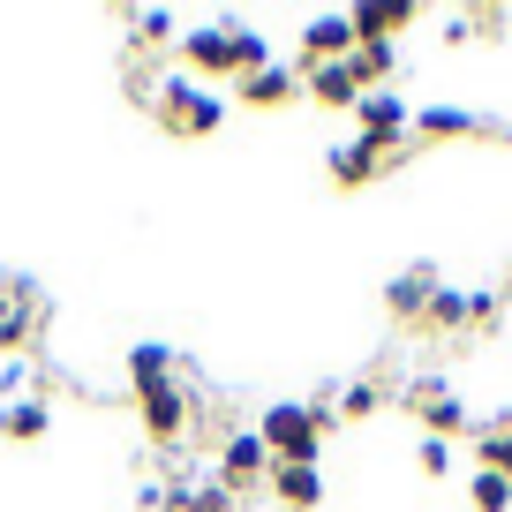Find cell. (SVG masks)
<instances>
[{
  "label": "cell",
  "mask_w": 512,
  "mask_h": 512,
  "mask_svg": "<svg viewBox=\"0 0 512 512\" xmlns=\"http://www.w3.org/2000/svg\"><path fill=\"white\" fill-rule=\"evenodd\" d=\"M332 407H302V400H272L264 407V422H256V437H264V452H272V467H317L324 437H332Z\"/></svg>",
  "instance_id": "cell-1"
},
{
  "label": "cell",
  "mask_w": 512,
  "mask_h": 512,
  "mask_svg": "<svg viewBox=\"0 0 512 512\" xmlns=\"http://www.w3.org/2000/svg\"><path fill=\"white\" fill-rule=\"evenodd\" d=\"M151 98H159L151 113H159L166 136H211V128L226 121V98H219V91H204L196 76H166Z\"/></svg>",
  "instance_id": "cell-2"
},
{
  "label": "cell",
  "mask_w": 512,
  "mask_h": 512,
  "mask_svg": "<svg viewBox=\"0 0 512 512\" xmlns=\"http://www.w3.org/2000/svg\"><path fill=\"white\" fill-rule=\"evenodd\" d=\"M136 415H144V437H151V445H181L196 407H189V392L166 377V384H151V392H136Z\"/></svg>",
  "instance_id": "cell-3"
},
{
  "label": "cell",
  "mask_w": 512,
  "mask_h": 512,
  "mask_svg": "<svg viewBox=\"0 0 512 512\" xmlns=\"http://www.w3.org/2000/svg\"><path fill=\"white\" fill-rule=\"evenodd\" d=\"M354 121H362L369 144L407 151V128H415V113H407V98H400V91H362V98H354Z\"/></svg>",
  "instance_id": "cell-4"
},
{
  "label": "cell",
  "mask_w": 512,
  "mask_h": 512,
  "mask_svg": "<svg viewBox=\"0 0 512 512\" xmlns=\"http://www.w3.org/2000/svg\"><path fill=\"white\" fill-rule=\"evenodd\" d=\"M272 475V452H264V437L256 430H226L219 437V475L211 482H226V490H249V482H264Z\"/></svg>",
  "instance_id": "cell-5"
},
{
  "label": "cell",
  "mask_w": 512,
  "mask_h": 512,
  "mask_svg": "<svg viewBox=\"0 0 512 512\" xmlns=\"http://www.w3.org/2000/svg\"><path fill=\"white\" fill-rule=\"evenodd\" d=\"M407 407H415V422H422L430 437H445V445L467 430V400L452 392V384H437V377H422L415 392H407Z\"/></svg>",
  "instance_id": "cell-6"
},
{
  "label": "cell",
  "mask_w": 512,
  "mask_h": 512,
  "mask_svg": "<svg viewBox=\"0 0 512 512\" xmlns=\"http://www.w3.org/2000/svg\"><path fill=\"white\" fill-rule=\"evenodd\" d=\"M490 317H497V294H460V287H437L422 309L430 332H467V324H490Z\"/></svg>",
  "instance_id": "cell-7"
},
{
  "label": "cell",
  "mask_w": 512,
  "mask_h": 512,
  "mask_svg": "<svg viewBox=\"0 0 512 512\" xmlns=\"http://www.w3.org/2000/svg\"><path fill=\"white\" fill-rule=\"evenodd\" d=\"M392 159H400V151H384V144H369V136H354V144L332 151V166H324V174H332V189H362V181H377Z\"/></svg>",
  "instance_id": "cell-8"
},
{
  "label": "cell",
  "mask_w": 512,
  "mask_h": 512,
  "mask_svg": "<svg viewBox=\"0 0 512 512\" xmlns=\"http://www.w3.org/2000/svg\"><path fill=\"white\" fill-rule=\"evenodd\" d=\"M354 46H392V31L415 23V0H369V8H347Z\"/></svg>",
  "instance_id": "cell-9"
},
{
  "label": "cell",
  "mask_w": 512,
  "mask_h": 512,
  "mask_svg": "<svg viewBox=\"0 0 512 512\" xmlns=\"http://www.w3.org/2000/svg\"><path fill=\"white\" fill-rule=\"evenodd\" d=\"M294 98H302V68H287V61H272V68H256V76H241V106H256V113L294 106Z\"/></svg>",
  "instance_id": "cell-10"
},
{
  "label": "cell",
  "mask_w": 512,
  "mask_h": 512,
  "mask_svg": "<svg viewBox=\"0 0 512 512\" xmlns=\"http://www.w3.org/2000/svg\"><path fill=\"white\" fill-rule=\"evenodd\" d=\"M302 98H317V106H354V98H362V83H354L347 61H309V68H302Z\"/></svg>",
  "instance_id": "cell-11"
},
{
  "label": "cell",
  "mask_w": 512,
  "mask_h": 512,
  "mask_svg": "<svg viewBox=\"0 0 512 512\" xmlns=\"http://www.w3.org/2000/svg\"><path fill=\"white\" fill-rule=\"evenodd\" d=\"M415 136H422V144H452V136H490V121L467 113V106H422L415 113Z\"/></svg>",
  "instance_id": "cell-12"
},
{
  "label": "cell",
  "mask_w": 512,
  "mask_h": 512,
  "mask_svg": "<svg viewBox=\"0 0 512 512\" xmlns=\"http://www.w3.org/2000/svg\"><path fill=\"white\" fill-rule=\"evenodd\" d=\"M430 294H437V272H430V264H407V272L384 287V309H392V317H407V324H422Z\"/></svg>",
  "instance_id": "cell-13"
},
{
  "label": "cell",
  "mask_w": 512,
  "mask_h": 512,
  "mask_svg": "<svg viewBox=\"0 0 512 512\" xmlns=\"http://www.w3.org/2000/svg\"><path fill=\"white\" fill-rule=\"evenodd\" d=\"M181 61H189V76H234V61H226V23L181 31Z\"/></svg>",
  "instance_id": "cell-14"
},
{
  "label": "cell",
  "mask_w": 512,
  "mask_h": 512,
  "mask_svg": "<svg viewBox=\"0 0 512 512\" xmlns=\"http://www.w3.org/2000/svg\"><path fill=\"white\" fill-rule=\"evenodd\" d=\"M272 497H279V512H317V497H324V475L317 467H272Z\"/></svg>",
  "instance_id": "cell-15"
},
{
  "label": "cell",
  "mask_w": 512,
  "mask_h": 512,
  "mask_svg": "<svg viewBox=\"0 0 512 512\" xmlns=\"http://www.w3.org/2000/svg\"><path fill=\"white\" fill-rule=\"evenodd\" d=\"M302 53H309V61H347V53H354V23L347 16H317L302 31Z\"/></svg>",
  "instance_id": "cell-16"
},
{
  "label": "cell",
  "mask_w": 512,
  "mask_h": 512,
  "mask_svg": "<svg viewBox=\"0 0 512 512\" xmlns=\"http://www.w3.org/2000/svg\"><path fill=\"white\" fill-rule=\"evenodd\" d=\"M166 377H174V347H166V339H136V347H128V384L151 392V384H166Z\"/></svg>",
  "instance_id": "cell-17"
},
{
  "label": "cell",
  "mask_w": 512,
  "mask_h": 512,
  "mask_svg": "<svg viewBox=\"0 0 512 512\" xmlns=\"http://www.w3.org/2000/svg\"><path fill=\"white\" fill-rule=\"evenodd\" d=\"M46 430H53V407L46 400H16L8 415H0V437H8V445H38Z\"/></svg>",
  "instance_id": "cell-18"
},
{
  "label": "cell",
  "mask_w": 512,
  "mask_h": 512,
  "mask_svg": "<svg viewBox=\"0 0 512 512\" xmlns=\"http://www.w3.org/2000/svg\"><path fill=\"white\" fill-rule=\"evenodd\" d=\"M226 61H234V76H256V68H272V46L249 23H226Z\"/></svg>",
  "instance_id": "cell-19"
},
{
  "label": "cell",
  "mask_w": 512,
  "mask_h": 512,
  "mask_svg": "<svg viewBox=\"0 0 512 512\" xmlns=\"http://www.w3.org/2000/svg\"><path fill=\"white\" fill-rule=\"evenodd\" d=\"M347 68H354V83H362V91H384V76L400 68V53H392V46H354Z\"/></svg>",
  "instance_id": "cell-20"
},
{
  "label": "cell",
  "mask_w": 512,
  "mask_h": 512,
  "mask_svg": "<svg viewBox=\"0 0 512 512\" xmlns=\"http://www.w3.org/2000/svg\"><path fill=\"white\" fill-rule=\"evenodd\" d=\"M475 460L490 467V475L512 482V422H490V430H475Z\"/></svg>",
  "instance_id": "cell-21"
},
{
  "label": "cell",
  "mask_w": 512,
  "mask_h": 512,
  "mask_svg": "<svg viewBox=\"0 0 512 512\" xmlns=\"http://www.w3.org/2000/svg\"><path fill=\"white\" fill-rule=\"evenodd\" d=\"M467 505L475 512H512V482L490 475V467H475V475H467Z\"/></svg>",
  "instance_id": "cell-22"
},
{
  "label": "cell",
  "mask_w": 512,
  "mask_h": 512,
  "mask_svg": "<svg viewBox=\"0 0 512 512\" xmlns=\"http://www.w3.org/2000/svg\"><path fill=\"white\" fill-rule=\"evenodd\" d=\"M181 46V23L166 16V8H151V16H136V53H166Z\"/></svg>",
  "instance_id": "cell-23"
},
{
  "label": "cell",
  "mask_w": 512,
  "mask_h": 512,
  "mask_svg": "<svg viewBox=\"0 0 512 512\" xmlns=\"http://www.w3.org/2000/svg\"><path fill=\"white\" fill-rule=\"evenodd\" d=\"M377 407H384V392H377V384H369V377H354V384H347V392H339V400H332V415H347V422H362V415H377Z\"/></svg>",
  "instance_id": "cell-24"
},
{
  "label": "cell",
  "mask_w": 512,
  "mask_h": 512,
  "mask_svg": "<svg viewBox=\"0 0 512 512\" xmlns=\"http://www.w3.org/2000/svg\"><path fill=\"white\" fill-rule=\"evenodd\" d=\"M415 467H422L430 482H445V475H452V445H445V437H422V445H415Z\"/></svg>",
  "instance_id": "cell-25"
},
{
  "label": "cell",
  "mask_w": 512,
  "mask_h": 512,
  "mask_svg": "<svg viewBox=\"0 0 512 512\" xmlns=\"http://www.w3.org/2000/svg\"><path fill=\"white\" fill-rule=\"evenodd\" d=\"M189 512H234V490H226V482H204V490L189 497Z\"/></svg>",
  "instance_id": "cell-26"
}]
</instances>
